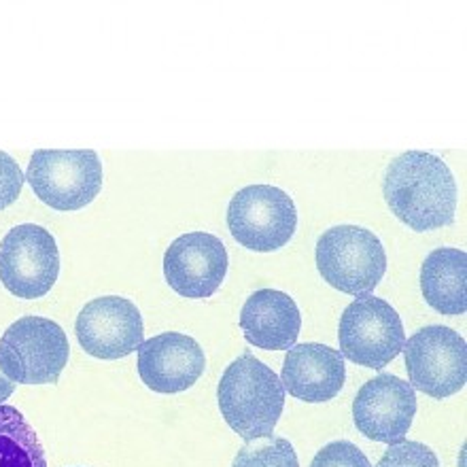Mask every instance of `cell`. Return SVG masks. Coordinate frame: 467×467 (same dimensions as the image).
I'll return each instance as SVG.
<instances>
[{
    "label": "cell",
    "mask_w": 467,
    "mask_h": 467,
    "mask_svg": "<svg viewBox=\"0 0 467 467\" xmlns=\"http://www.w3.org/2000/svg\"><path fill=\"white\" fill-rule=\"evenodd\" d=\"M75 334L88 355L105 361L123 359L145 342L140 310L119 296H102L88 302L77 315Z\"/></svg>",
    "instance_id": "cell-10"
},
{
    "label": "cell",
    "mask_w": 467,
    "mask_h": 467,
    "mask_svg": "<svg viewBox=\"0 0 467 467\" xmlns=\"http://www.w3.org/2000/svg\"><path fill=\"white\" fill-rule=\"evenodd\" d=\"M13 391H16V382L6 379V376L3 374V369H0V404H3L5 400H9Z\"/></svg>",
    "instance_id": "cell-22"
},
{
    "label": "cell",
    "mask_w": 467,
    "mask_h": 467,
    "mask_svg": "<svg viewBox=\"0 0 467 467\" xmlns=\"http://www.w3.org/2000/svg\"><path fill=\"white\" fill-rule=\"evenodd\" d=\"M228 228L232 238L244 249L278 251L296 234V204L287 192L275 185H246L230 200Z\"/></svg>",
    "instance_id": "cell-6"
},
{
    "label": "cell",
    "mask_w": 467,
    "mask_h": 467,
    "mask_svg": "<svg viewBox=\"0 0 467 467\" xmlns=\"http://www.w3.org/2000/svg\"><path fill=\"white\" fill-rule=\"evenodd\" d=\"M414 414V389L393 374H380L368 380L353 400L355 427L374 442H401L410 431Z\"/></svg>",
    "instance_id": "cell-12"
},
{
    "label": "cell",
    "mask_w": 467,
    "mask_h": 467,
    "mask_svg": "<svg viewBox=\"0 0 467 467\" xmlns=\"http://www.w3.org/2000/svg\"><path fill=\"white\" fill-rule=\"evenodd\" d=\"M232 467H300V462L289 440L270 436L246 442Z\"/></svg>",
    "instance_id": "cell-18"
},
{
    "label": "cell",
    "mask_w": 467,
    "mask_h": 467,
    "mask_svg": "<svg viewBox=\"0 0 467 467\" xmlns=\"http://www.w3.org/2000/svg\"><path fill=\"white\" fill-rule=\"evenodd\" d=\"M24 172L9 153L0 151V211L9 209L22 193Z\"/></svg>",
    "instance_id": "cell-21"
},
{
    "label": "cell",
    "mask_w": 467,
    "mask_h": 467,
    "mask_svg": "<svg viewBox=\"0 0 467 467\" xmlns=\"http://www.w3.org/2000/svg\"><path fill=\"white\" fill-rule=\"evenodd\" d=\"M222 417L244 442L270 438L285 408V387L275 369L251 353L234 359L219 380Z\"/></svg>",
    "instance_id": "cell-2"
},
{
    "label": "cell",
    "mask_w": 467,
    "mask_h": 467,
    "mask_svg": "<svg viewBox=\"0 0 467 467\" xmlns=\"http://www.w3.org/2000/svg\"><path fill=\"white\" fill-rule=\"evenodd\" d=\"M60 275V251L43 225L24 223L0 243V283L22 300L47 296Z\"/></svg>",
    "instance_id": "cell-9"
},
{
    "label": "cell",
    "mask_w": 467,
    "mask_h": 467,
    "mask_svg": "<svg viewBox=\"0 0 467 467\" xmlns=\"http://www.w3.org/2000/svg\"><path fill=\"white\" fill-rule=\"evenodd\" d=\"M376 467H440V459L427 444L401 440L398 444H389Z\"/></svg>",
    "instance_id": "cell-19"
},
{
    "label": "cell",
    "mask_w": 467,
    "mask_h": 467,
    "mask_svg": "<svg viewBox=\"0 0 467 467\" xmlns=\"http://www.w3.org/2000/svg\"><path fill=\"white\" fill-rule=\"evenodd\" d=\"M228 249L209 232H190L168 246L164 276L172 291L187 300L215 296L228 275Z\"/></svg>",
    "instance_id": "cell-11"
},
{
    "label": "cell",
    "mask_w": 467,
    "mask_h": 467,
    "mask_svg": "<svg viewBox=\"0 0 467 467\" xmlns=\"http://www.w3.org/2000/svg\"><path fill=\"white\" fill-rule=\"evenodd\" d=\"M404 359L412 389L433 400H446L467 382L465 338L446 326L414 332L404 345Z\"/></svg>",
    "instance_id": "cell-8"
},
{
    "label": "cell",
    "mask_w": 467,
    "mask_h": 467,
    "mask_svg": "<svg viewBox=\"0 0 467 467\" xmlns=\"http://www.w3.org/2000/svg\"><path fill=\"white\" fill-rule=\"evenodd\" d=\"M0 467H47L35 427L6 404H0Z\"/></svg>",
    "instance_id": "cell-17"
},
{
    "label": "cell",
    "mask_w": 467,
    "mask_h": 467,
    "mask_svg": "<svg viewBox=\"0 0 467 467\" xmlns=\"http://www.w3.org/2000/svg\"><path fill=\"white\" fill-rule=\"evenodd\" d=\"M26 181L43 204L73 213L94 202L105 171L94 149H38L28 161Z\"/></svg>",
    "instance_id": "cell-3"
},
{
    "label": "cell",
    "mask_w": 467,
    "mask_h": 467,
    "mask_svg": "<svg viewBox=\"0 0 467 467\" xmlns=\"http://www.w3.org/2000/svg\"><path fill=\"white\" fill-rule=\"evenodd\" d=\"M340 355L357 366L382 369L401 353L406 332L391 304L376 296H359L345 308L338 327Z\"/></svg>",
    "instance_id": "cell-7"
},
{
    "label": "cell",
    "mask_w": 467,
    "mask_h": 467,
    "mask_svg": "<svg viewBox=\"0 0 467 467\" xmlns=\"http://www.w3.org/2000/svg\"><path fill=\"white\" fill-rule=\"evenodd\" d=\"M68 357L67 332L45 317H22L0 338V369L16 385H56Z\"/></svg>",
    "instance_id": "cell-4"
},
{
    "label": "cell",
    "mask_w": 467,
    "mask_h": 467,
    "mask_svg": "<svg viewBox=\"0 0 467 467\" xmlns=\"http://www.w3.org/2000/svg\"><path fill=\"white\" fill-rule=\"evenodd\" d=\"M240 329L249 345L264 350H289L302 329V315L294 297L276 289H259L246 297Z\"/></svg>",
    "instance_id": "cell-15"
},
{
    "label": "cell",
    "mask_w": 467,
    "mask_h": 467,
    "mask_svg": "<svg viewBox=\"0 0 467 467\" xmlns=\"http://www.w3.org/2000/svg\"><path fill=\"white\" fill-rule=\"evenodd\" d=\"M420 291L440 315L459 317L467 310V253L440 246L420 265Z\"/></svg>",
    "instance_id": "cell-16"
},
{
    "label": "cell",
    "mask_w": 467,
    "mask_h": 467,
    "mask_svg": "<svg viewBox=\"0 0 467 467\" xmlns=\"http://www.w3.org/2000/svg\"><path fill=\"white\" fill-rule=\"evenodd\" d=\"M310 467H372L359 446L348 440H336L317 452Z\"/></svg>",
    "instance_id": "cell-20"
},
{
    "label": "cell",
    "mask_w": 467,
    "mask_h": 467,
    "mask_svg": "<svg viewBox=\"0 0 467 467\" xmlns=\"http://www.w3.org/2000/svg\"><path fill=\"white\" fill-rule=\"evenodd\" d=\"M139 376L155 393H183L204 374V348L192 336L166 332L139 347Z\"/></svg>",
    "instance_id": "cell-13"
},
{
    "label": "cell",
    "mask_w": 467,
    "mask_h": 467,
    "mask_svg": "<svg viewBox=\"0 0 467 467\" xmlns=\"http://www.w3.org/2000/svg\"><path fill=\"white\" fill-rule=\"evenodd\" d=\"M382 196L395 217L414 232L446 228L455 222L457 183L438 155L406 151L387 166Z\"/></svg>",
    "instance_id": "cell-1"
},
{
    "label": "cell",
    "mask_w": 467,
    "mask_h": 467,
    "mask_svg": "<svg viewBox=\"0 0 467 467\" xmlns=\"http://www.w3.org/2000/svg\"><path fill=\"white\" fill-rule=\"evenodd\" d=\"M317 268L327 285L348 296H368L387 272V253L374 232L334 225L317 240Z\"/></svg>",
    "instance_id": "cell-5"
},
{
    "label": "cell",
    "mask_w": 467,
    "mask_h": 467,
    "mask_svg": "<svg viewBox=\"0 0 467 467\" xmlns=\"http://www.w3.org/2000/svg\"><path fill=\"white\" fill-rule=\"evenodd\" d=\"M347 380L345 357L338 348L304 342L287 350L281 382L285 391L306 404H323L342 391Z\"/></svg>",
    "instance_id": "cell-14"
}]
</instances>
